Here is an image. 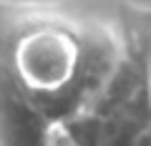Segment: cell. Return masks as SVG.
<instances>
[{
  "label": "cell",
  "instance_id": "cell-1",
  "mask_svg": "<svg viewBox=\"0 0 151 146\" xmlns=\"http://www.w3.org/2000/svg\"><path fill=\"white\" fill-rule=\"evenodd\" d=\"M144 88H146V98H149V103H151V60H149V65H146V70H144Z\"/></svg>",
  "mask_w": 151,
  "mask_h": 146
}]
</instances>
